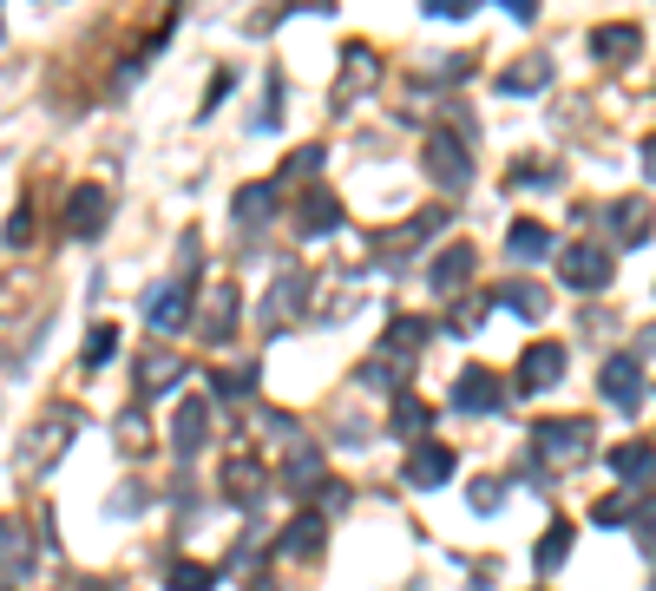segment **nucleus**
<instances>
[{
    "label": "nucleus",
    "instance_id": "473e14b6",
    "mask_svg": "<svg viewBox=\"0 0 656 591\" xmlns=\"http://www.w3.org/2000/svg\"><path fill=\"white\" fill-rule=\"evenodd\" d=\"M644 164H651V178H656V138H651V145H644Z\"/></svg>",
    "mask_w": 656,
    "mask_h": 591
},
{
    "label": "nucleus",
    "instance_id": "f8f14e48",
    "mask_svg": "<svg viewBox=\"0 0 656 591\" xmlns=\"http://www.w3.org/2000/svg\"><path fill=\"white\" fill-rule=\"evenodd\" d=\"M611 474H618L624 487H631V480L651 487V480H656V447H651V441H624V447H611Z\"/></svg>",
    "mask_w": 656,
    "mask_h": 591
},
{
    "label": "nucleus",
    "instance_id": "423d86ee",
    "mask_svg": "<svg viewBox=\"0 0 656 591\" xmlns=\"http://www.w3.org/2000/svg\"><path fill=\"white\" fill-rule=\"evenodd\" d=\"M473 270H480V250H473V243H447V250L427 263V289H434V296H453Z\"/></svg>",
    "mask_w": 656,
    "mask_h": 591
},
{
    "label": "nucleus",
    "instance_id": "9b49d317",
    "mask_svg": "<svg viewBox=\"0 0 656 591\" xmlns=\"http://www.w3.org/2000/svg\"><path fill=\"white\" fill-rule=\"evenodd\" d=\"M651 230H656V211L644 197H618V204H611V237H618V243L637 250V243H651Z\"/></svg>",
    "mask_w": 656,
    "mask_h": 591
},
{
    "label": "nucleus",
    "instance_id": "aec40b11",
    "mask_svg": "<svg viewBox=\"0 0 656 591\" xmlns=\"http://www.w3.org/2000/svg\"><path fill=\"white\" fill-rule=\"evenodd\" d=\"M572 539H578V533H572L565 520H552V526H545V539H539V572H559V566H565V553H572Z\"/></svg>",
    "mask_w": 656,
    "mask_h": 591
},
{
    "label": "nucleus",
    "instance_id": "f257e3e1",
    "mask_svg": "<svg viewBox=\"0 0 656 591\" xmlns=\"http://www.w3.org/2000/svg\"><path fill=\"white\" fill-rule=\"evenodd\" d=\"M532 454L559 461V467H578L591 454V421H539L532 428Z\"/></svg>",
    "mask_w": 656,
    "mask_h": 591
},
{
    "label": "nucleus",
    "instance_id": "f03ea898",
    "mask_svg": "<svg viewBox=\"0 0 656 591\" xmlns=\"http://www.w3.org/2000/svg\"><path fill=\"white\" fill-rule=\"evenodd\" d=\"M427 178H434L440 191H467V184H473L467 145H460L453 132H434V138H427Z\"/></svg>",
    "mask_w": 656,
    "mask_h": 591
},
{
    "label": "nucleus",
    "instance_id": "ddd939ff",
    "mask_svg": "<svg viewBox=\"0 0 656 591\" xmlns=\"http://www.w3.org/2000/svg\"><path fill=\"white\" fill-rule=\"evenodd\" d=\"M637 46H644V33H637L631 20H611V26H598V33H591V53H598V59H611V66H618V59H631Z\"/></svg>",
    "mask_w": 656,
    "mask_h": 591
},
{
    "label": "nucleus",
    "instance_id": "1a4fd4ad",
    "mask_svg": "<svg viewBox=\"0 0 656 591\" xmlns=\"http://www.w3.org/2000/svg\"><path fill=\"white\" fill-rule=\"evenodd\" d=\"M605 395L618 401V408H644V368H637V355H611L605 362Z\"/></svg>",
    "mask_w": 656,
    "mask_h": 591
},
{
    "label": "nucleus",
    "instance_id": "f3484780",
    "mask_svg": "<svg viewBox=\"0 0 656 591\" xmlns=\"http://www.w3.org/2000/svg\"><path fill=\"white\" fill-rule=\"evenodd\" d=\"M269 211H276V191H269V184H243V191H237V224L256 230V224H269Z\"/></svg>",
    "mask_w": 656,
    "mask_h": 591
},
{
    "label": "nucleus",
    "instance_id": "a878e982",
    "mask_svg": "<svg viewBox=\"0 0 656 591\" xmlns=\"http://www.w3.org/2000/svg\"><path fill=\"white\" fill-rule=\"evenodd\" d=\"M250 388H256L250 368H217V375H210V395H223V401H243Z\"/></svg>",
    "mask_w": 656,
    "mask_h": 591
},
{
    "label": "nucleus",
    "instance_id": "a211bd4d",
    "mask_svg": "<svg viewBox=\"0 0 656 591\" xmlns=\"http://www.w3.org/2000/svg\"><path fill=\"white\" fill-rule=\"evenodd\" d=\"M335 224H342V204H335L329 191H322V197L309 191V197H302V230H309V237H329Z\"/></svg>",
    "mask_w": 656,
    "mask_h": 591
},
{
    "label": "nucleus",
    "instance_id": "72a5a7b5",
    "mask_svg": "<svg viewBox=\"0 0 656 591\" xmlns=\"http://www.w3.org/2000/svg\"><path fill=\"white\" fill-rule=\"evenodd\" d=\"M467 591H493V586H486V579H480V586H467Z\"/></svg>",
    "mask_w": 656,
    "mask_h": 591
},
{
    "label": "nucleus",
    "instance_id": "393cba45",
    "mask_svg": "<svg viewBox=\"0 0 656 591\" xmlns=\"http://www.w3.org/2000/svg\"><path fill=\"white\" fill-rule=\"evenodd\" d=\"M112 349H118V329H112V322H99V329L85 336V355H79V362H85V368H99V362H112Z\"/></svg>",
    "mask_w": 656,
    "mask_h": 591
},
{
    "label": "nucleus",
    "instance_id": "4468645a",
    "mask_svg": "<svg viewBox=\"0 0 656 591\" xmlns=\"http://www.w3.org/2000/svg\"><path fill=\"white\" fill-rule=\"evenodd\" d=\"M506 250H513V263H539V257L552 250V230L532 224V217H519V224L506 230Z\"/></svg>",
    "mask_w": 656,
    "mask_h": 591
},
{
    "label": "nucleus",
    "instance_id": "c85d7f7f",
    "mask_svg": "<svg viewBox=\"0 0 656 591\" xmlns=\"http://www.w3.org/2000/svg\"><path fill=\"white\" fill-rule=\"evenodd\" d=\"M177 382V362L171 355H145V388H171Z\"/></svg>",
    "mask_w": 656,
    "mask_h": 591
},
{
    "label": "nucleus",
    "instance_id": "bb28decb",
    "mask_svg": "<svg viewBox=\"0 0 656 591\" xmlns=\"http://www.w3.org/2000/svg\"><path fill=\"white\" fill-rule=\"evenodd\" d=\"M217 586V572H210V566H191V559H184V566H171V591H210Z\"/></svg>",
    "mask_w": 656,
    "mask_h": 591
},
{
    "label": "nucleus",
    "instance_id": "6ab92c4d",
    "mask_svg": "<svg viewBox=\"0 0 656 591\" xmlns=\"http://www.w3.org/2000/svg\"><path fill=\"white\" fill-rule=\"evenodd\" d=\"M545 86H552V59H532V66L499 72V92H545Z\"/></svg>",
    "mask_w": 656,
    "mask_h": 591
},
{
    "label": "nucleus",
    "instance_id": "dca6fc26",
    "mask_svg": "<svg viewBox=\"0 0 656 591\" xmlns=\"http://www.w3.org/2000/svg\"><path fill=\"white\" fill-rule=\"evenodd\" d=\"M204 421H210V401H184L177 421H171V447H177V454H197V447H204Z\"/></svg>",
    "mask_w": 656,
    "mask_h": 591
},
{
    "label": "nucleus",
    "instance_id": "0eeeda50",
    "mask_svg": "<svg viewBox=\"0 0 656 591\" xmlns=\"http://www.w3.org/2000/svg\"><path fill=\"white\" fill-rule=\"evenodd\" d=\"M453 408H460V414H499V408H506V388H499L486 368H460V382H453Z\"/></svg>",
    "mask_w": 656,
    "mask_h": 591
},
{
    "label": "nucleus",
    "instance_id": "412c9836",
    "mask_svg": "<svg viewBox=\"0 0 656 591\" xmlns=\"http://www.w3.org/2000/svg\"><path fill=\"white\" fill-rule=\"evenodd\" d=\"M26 559H33V553H26V533H20L13 520H0V572H7V579H20V572H26Z\"/></svg>",
    "mask_w": 656,
    "mask_h": 591
},
{
    "label": "nucleus",
    "instance_id": "20e7f679",
    "mask_svg": "<svg viewBox=\"0 0 656 591\" xmlns=\"http://www.w3.org/2000/svg\"><path fill=\"white\" fill-rule=\"evenodd\" d=\"M191 289H197V283H191V276H177V283H164V289H151V296H145V316H151V329H158V336H177V329L191 322Z\"/></svg>",
    "mask_w": 656,
    "mask_h": 591
},
{
    "label": "nucleus",
    "instance_id": "7ed1b4c3",
    "mask_svg": "<svg viewBox=\"0 0 656 591\" xmlns=\"http://www.w3.org/2000/svg\"><path fill=\"white\" fill-rule=\"evenodd\" d=\"M559 263H565V270H559V276H565V289H585V296H591V289H605V283H611V250H598V243H572Z\"/></svg>",
    "mask_w": 656,
    "mask_h": 591
},
{
    "label": "nucleus",
    "instance_id": "c756f323",
    "mask_svg": "<svg viewBox=\"0 0 656 591\" xmlns=\"http://www.w3.org/2000/svg\"><path fill=\"white\" fill-rule=\"evenodd\" d=\"M499 500H506L499 480H480V487H473V513H499Z\"/></svg>",
    "mask_w": 656,
    "mask_h": 591
},
{
    "label": "nucleus",
    "instance_id": "b1692460",
    "mask_svg": "<svg viewBox=\"0 0 656 591\" xmlns=\"http://www.w3.org/2000/svg\"><path fill=\"white\" fill-rule=\"evenodd\" d=\"M315 546H322V520H315V513H302V520L289 526V539H283V553H296V559H302V553H315Z\"/></svg>",
    "mask_w": 656,
    "mask_h": 591
},
{
    "label": "nucleus",
    "instance_id": "39448f33",
    "mask_svg": "<svg viewBox=\"0 0 656 591\" xmlns=\"http://www.w3.org/2000/svg\"><path fill=\"white\" fill-rule=\"evenodd\" d=\"M565 382V342H532L519 355V388L539 395V388H559Z\"/></svg>",
    "mask_w": 656,
    "mask_h": 591
},
{
    "label": "nucleus",
    "instance_id": "cd10ccee",
    "mask_svg": "<svg viewBox=\"0 0 656 591\" xmlns=\"http://www.w3.org/2000/svg\"><path fill=\"white\" fill-rule=\"evenodd\" d=\"M631 513H637V507H631V493H611V500H598V507H591V520H598V526H624Z\"/></svg>",
    "mask_w": 656,
    "mask_h": 591
},
{
    "label": "nucleus",
    "instance_id": "6e6552de",
    "mask_svg": "<svg viewBox=\"0 0 656 591\" xmlns=\"http://www.w3.org/2000/svg\"><path fill=\"white\" fill-rule=\"evenodd\" d=\"M105 211H112L105 184H79V191L66 197V230H72V237H92V230L105 224Z\"/></svg>",
    "mask_w": 656,
    "mask_h": 591
},
{
    "label": "nucleus",
    "instance_id": "7c9ffc66",
    "mask_svg": "<svg viewBox=\"0 0 656 591\" xmlns=\"http://www.w3.org/2000/svg\"><path fill=\"white\" fill-rule=\"evenodd\" d=\"M315 164H322V145H302V151H296V158H289V178H309V171H315Z\"/></svg>",
    "mask_w": 656,
    "mask_h": 591
},
{
    "label": "nucleus",
    "instance_id": "2eb2a0df",
    "mask_svg": "<svg viewBox=\"0 0 656 591\" xmlns=\"http://www.w3.org/2000/svg\"><path fill=\"white\" fill-rule=\"evenodd\" d=\"M427 428H434V408L401 388V395H394V434H401V441H427Z\"/></svg>",
    "mask_w": 656,
    "mask_h": 591
},
{
    "label": "nucleus",
    "instance_id": "2f4dec72",
    "mask_svg": "<svg viewBox=\"0 0 656 591\" xmlns=\"http://www.w3.org/2000/svg\"><path fill=\"white\" fill-rule=\"evenodd\" d=\"M7 243H13V250H26V243H33V211H20V217L7 224Z\"/></svg>",
    "mask_w": 656,
    "mask_h": 591
},
{
    "label": "nucleus",
    "instance_id": "5701e85b",
    "mask_svg": "<svg viewBox=\"0 0 656 591\" xmlns=\"http://www.w3.org/2000/svg\"><path fill=\"white\" fill-rule=\"evenodd\" d=\"M499 303H506V309H519V316H545V289H539V283H506V289H499Z\"/></svg>",
    "mask_w": 656,
    "mask_h": 591
},
{
    "label": "nucleus",
    "instance_id": "9d476101",
    "mask_svg": "<svg viewBox=\"0 0 656 591\" xmlns=\"http://www.w3.org/2000/svg\"><path fill=\"white\" fill-rule=\"evenodd\" d=\"M453 480V447H440V441H421L414 447V461H407V487H447Z\"/></svg>",
    "mask_w": 656,
    "mask_h": 591
},
{
    "label": "nucleus",
    "instance_id": "4be33fe9",
    "mask_svg": "<svg viewBox=\"0 0 656 591\" xmlns=\"http://www.w3.org/2000/svg\"><path fill=\"white\" fill-rule=\"evenodd\" d=\"M283 474H289V487H315V480H322V454H315L309 441H296V454H289Z\"/></svg>",
    "mask_w": 656,
    "mask_h": 591
}]
</instances>
